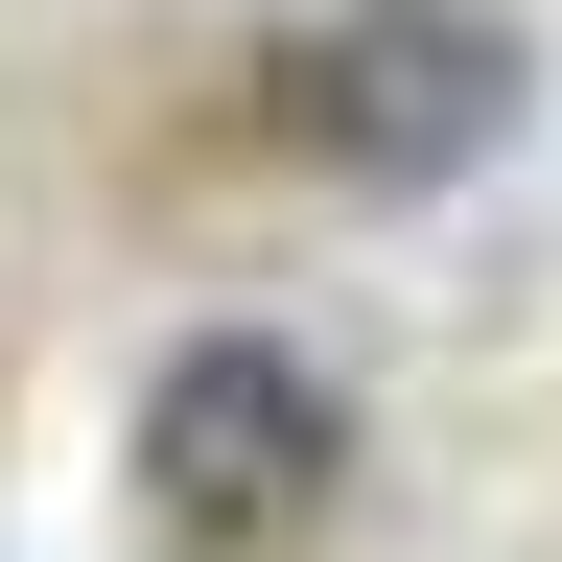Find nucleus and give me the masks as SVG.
Listing matches in <instances>:
<instances>
[{"label": "nucleus", "mask_w": 562, "mask_h": 562, "mask_svg": "<svg viewBox=\"0 0 562 562\" xmlns=\"http://www.w3.org/2000/svg\"><path fill=\"white\" fill-rule=\"evenodd\" d=\"M117 469H140V516L188 562H258V539H305L351 492V398H328V351H281V328H188L165 375H140Z\"/></svg>", "instance_id": "nucleus-1"}, {"label": "nucleus", "mask_w": 562, "mask_h": 562, "mask_svg": "<svg viewBox=\"0 0 562 562\" xmlns=\"http://www.w3.org/2000/svg\"><path fill=\"white\" fill-rule=\"evenodd\" d=\"M258 94H281V140H305L328 188H446V165L516 140V24H492V0H351Z\"/></svg>", "instance_id": "nucleus-2"}]
</instances>
